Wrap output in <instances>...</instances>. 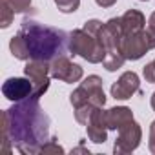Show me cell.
Returning <instances> with one entry per match:
<instances>
[{
  "label": "cell",
  "mask_w": 155,
  "mask_h": 155,
  "mask_svg": "<svg viewBox=\"0 0 155 155\" xmlns=\"http://www.w3.org/2000/svg\"><path fill=\"white\" fill-rule=\"evenodd\" d=\"M49 140V117L38 104V99L29 97L15 102L2 113V153L9 155L11 144L24 155L40 153V148Z\"/></svg>",
  "instance_id": "1"
},
{
  "label": "cell",
  "mask_w": 155,
  "mask_h": 155,
  "mask_svg": "<svg viewBox=\"0 0 155 155\" xmlns=\"http://www.w3.org/2000/svg\"><path fill=\"white\" fill-rule=\"evenodd\" d=\"M18 35L24 38L31 60L51 64L55 58L64 57L69 51V33L58 28L44 26L35 20H24Z\"/></svg>",
  "instance_id": "2"
},
{
  "label": "cell",
  "mask_w": 155,
  "mask_h": 155,
  "mask_svg": "<svg viewBox=\"0 0 155 155\" xmlns=\"http://www.w3.org/2000/svg\"><path fill=\"white\" fill-rule=\"evenodd\" d=\"M99 38L106 49V57L102 60V66L108 71H117L119 68H122L126 57L122 51V29H120V17L119 18H111L108 20L101 33Z\"/></svg>",
  "instance_id": "3"
},
{
  "label": "cell",
  "mask_w": 155,
  "mask_h": 155,
  "mask_svg": "<svg viewBox=\"0 0 155 155\" xmlns=\"http://www.w3.org/2000/svg\"><path fill=\"white\" fill-rule=\"evenodd\" d=\"M69 51L91 64H99L106 57V49L101 38L97 35L88 33L86 29H75L69 33Z\"/></svg>",
  "instance_id": "4"
},
{
  "label": "cell",
  "mask_w": 155,
  "mask_h": 155,
  "mask_svg": "<svg viewBox=\"0 0 155 155\" xmlns=\"http://www.w3.org/2000/svg\"><path fill=\"white\" fill-rule=\"evenodd\" d=\"M69 102L73 108H79L84 104H93V106H104L106 104V95L102 90V79L97 75H90L88 79L69 95Z\"/></svg>",
  "instance_id": "5"
},
{
  "label": "cell",
  "mask_w": 155,
  "mask_h": 155,
  "mask_svg": "<svg viewBox=\"0 0 155 155\" xmlns=\"http://www.w3.org/2000/svg\"><path fill=\"white\" fill-rule=\"evenodd\" d=\"M24 73H26L28 79L31 81V84H33L31 97L40 99L48 91V88H49V77H51V73H49V62L29 60L26 64V68H24Z\"/></svg>",
  "instance_id": "6"
},
{
  "label": "cell",
  "mask_w": 155,
  "mask_h": 155,
  "mask_svg": "<svg viewBox=\"0 0 155 155\" xmlns=\"http://www.w3.org/2000/svg\"><path fill=\"white\" fill-rule=\"evenodd\" d=\"M140 139H142V130L140 126L133 120L126 122L120 130H119V137L113 144V151L117 155H124V153H131L137 150V146L140 144Z\"/></svg>",
  "instance_id": "7"
},
{
  "label": "cell",
  "mask_w": 155,
  "mask_h": 155,
  "mask_svg": "<svg viewBox=\"0 0 155 155\" xmlns=\"http://www.w3.org/2000/svg\"><path fill=\"white\" fill-rule=\"evenodd\" d=\"M153 48H155V44H153V40L146 29L122 38V51H124L126 60H139L140 57H144Z\"/></svg>",
  "instance_id": "8"
},
{
  "label": "cell",
  "mask_w": 155,
  "mask_h": 155,
  "mask_svg": "<svg viewBox=\"0 0 155 155\" xmlns=\"http://www.w3.org/2000/svg\"><path fill=\"white\" fill-rule=\"evenodd\" d=\"M49 73L53 79H58L62 82L73 84V82H79L82 79V68L79 64H73L66 55L55 58L49 64Z\"/></svg>",
  "instance_id": "9"
},
{
  "label": "cell",
  "mask_w": 155,
  "mask_h": 155,
  "mask_svg": "<svg viewBox=\"0 0 155 155\" xmlns=\"http://www.w3.org/2000/svg\"><path fill=\"white\" fill-rule=\"evenodd\" d=\"M86 128H88V137H90L91 142H95V144L106 142L108 130H110L108 122H106V111L102 108H95L90 120H88V124H86Z\"/></svg>",
  "instance_id": "10"
},
{
  "label": "cell",
  "mask_w": 155,
  "mask_h": 155,
  "mask_svg": "<svg viewBox=\"0 0 155 155\" xmlns=\"http://www.w3.org/2000/svg\"><path fill=\"white\" fill-rule=\"evenodd\" d=\"M2 93H4L6 99L18 102V101H24V99L31 97V93H33V84H31V81L28 79V77H26V79L13 77V79H8V81L4 82Z\"/></svg>",
  "instance_id": "11"
},
{
  "label": "cell",
  "mask_w": 155,
  "mask_h": 155,
  "mask_svg": "<svg viewBox=\"0 0 155 155\" xmlns=\"http://www.w3.org/2000/svg\"><path fill=\"white\" fill-rule=\"evenodd\" d=\"M139 77L137 73L133 71H126L120 75V79L111 86V95L117 99V101H126V99H131L133 93L139 91Z\"/></svg>",
  "instance_id": "12"
},
{
  "label": "cell",
  "mask_w": 155,
  "mask_h": 155,
  "mask_svg": "<svg viewBox=\"0 0 155 155\" xmlns=\"http://www.w3.org/2000/svg\"><path fill=\"white\" fill-rule=\"evenodd\" d=\"M144 24H146V18L140 11L137 9H128L122 17H120V29H122V38L124 37H130V35H135V33H140L144 29Z\"/></svg>",
  "instance_id": "13"
},
{
  "label": "cell",
  "mask_w": 155,
  "mask_h": 155,
  "mask_svg": "<svg viewBox=\"0 0 155 155\" xmlns=\"http://www.w3.org/2000/svg\"><path fill=\"white\" fill-rule=\"evenodd\" d=\"M130 120H133V113L126 106H117V108H111V110L106 111V122H108L110 130H117L119 131Z\"/></svg>",
  "instance_id": "14"
},
{
  "label": "cell",
  "mask_w": 155,
  "mask_h": 155,
  "mask_svg": "<svg viewBox=\"0 0 155 155\" xmlns=\"http://www.w3.org/2000/svg\"><path fill=\"white\" fill-rule=\"evenodd\" d=\"M9 49H11V53H13L15 58H18V60H29L28 46H26V42H24V38H22L20 35H15V37L11 38Z\"/></svg>",
  "instance_id": "15"
},
{
  "label": "cell",
  "mask_w": 155,
  "mask_h": 155,
  "mask_svg": "<svg viewBox=\"0 0 155 155\" xmlns=\"http://www.w3.org/2000/svg\"><path fill=\"white\" fill-rule=\"evenodd\" d=\"M13 17H15V11L9 4V0H0V26L8 28L13 22Z\"/></svg>",
  "instance_id": "16"
},
{
  "label": "cell",
  "mask_w": 155,
  "mask_h": 155,
  "mask_svg": "<svg viewBox=\"0 0 155 155\" xmlns=\"http://www.w3.org/2000/svg\"><path fill=\"white\" fill-rule=\"evenodd\" d=\"M95 108H101V106L84 104V106H79V108H75V119H77V122H81V124H84V126H86Z\"/></svg>",
  "instance_id": "17"
},
{
  "label": "cell",
  "mask_w": 155,
  "mask_h": 155,
  "mask_svg": "<svg viewBox=\"0 0 155 155\" xmlns=\"http://www.w3.org/2000/svg\"><path fill=\"white\" fill-rule=\"evenodd\" d=\"M55 4L62 13H75L81 6V0H55Z\"/></svg>",
  "instance_id": "18"
},
{
  "label": "cell",
  "mask_w": 155,
  "mask_h": 155,
  "mask_svg": "<svg viewBox=\"0 0 155 155\" xmlns=\"http://www.w3.org/2000/svg\"><path fill=\"white\" fill-rule=\"evenodd\" d=\"M40 153H42V155H49V153H64V148L57 142L55 137H51V139L40 148Z\"/></svg>",
  "instance_id": "19"
},
{
  "label": "cell",
  "mask_w": 155,
  "mask_h": 155,
  "mask_svg": "<svg viewBox=\"0 0 155 155\" xmlns=\"http://www.w3.org/2000/svg\"><path fill=\"white\" fill-rule=\"evenodd\" d=\"M15 13H26L31 9V0H9Z\"/></svg>",
  "instance_id": "20"
},
{
  "label": "cell",
  "mask_w": 155,
  "mask_h": 155,
  "mask_svg": "<svg viewBox=\"0 0 155 155\" xmlns=\"http://www.w3.org/2000/svg\"><path fill=\"white\" fill-rule=\"evenodd\" d=\"M102 22L101 20H88L86 24H84V28L82 29H86L88 33H91V35H97L99 37V33H101V29H102Z\"/></svg>",
  "instance_id": "21"
},
{
  "label": "cell",
  "mask_w": 155,
  "mask_h": 155,
  "mask_svg": "<svg viewBox=\"0 0 155 155\" xmlns=\"http://www.w3.org/2000/svg\"><path fill=\"white\" fill-rule=\"evenodd\" d=\"M144 79H146V82L155 84V60H151L150 64L144 66Z\"/></svg>",
  "instance_id": "22"
},
{
  "label": "cell",
  "mask_w": 155,
  "mask_h": 155,
  "mask_svg": "<svg viewBox=\"0 0 155 155\" xmlns=\"http://www.w3.org/2000/svg\"><path fill=\"white\" fill-rule=\"evenodd\" d=\"M146 31L150 33V37H151V40H153V44H155V11L151 13L150 20H148V29H146Z\"/></svg>",
  "instance_id": "23"
},
{
  "label": "cell",
  "mask_w": 155,
  "mask_h": 155,
  "mask_svg": "<svg viewBox=\"0 0 155 155\" xmlns=\"http://www.w3.org/2000/svg\"><path fill=\"white\" fill-rule=\"evenodd\" d=\"M148 146H150V151L155 153V120L150 126V142H148Z\"/></svg>",
  "instance_id": "24"
},
{
  "label": "cell",
  "mask_w": 155,
  "mask_h": 155,
  "mask_svg": "<svg viewBox=\"0 0 155 155\" xmlns=\"http://www.w3.org/2000/svg\"><path fill=\"white\" fill-rule=\"evenodd\" d=\"M95 2H97L101 8H111V6L117 2V0H95Z\"/></svg>",
  "instance_id": "25"
},
{
  "label": "cell",
  "mask_w": 155,
  "mask_h": 155,
  "mask_svg": "<svg viewBox=\"0 0 155 155\" xmlns=\"http://www.w3.org/2000/svg\"><path fill=\"white\" fill-rule=\"evenodd\" d=\"M73 153H90V150H84V148L81 146V148H75V150H73Z\"/></svg>",
  "instance_id": "26"
},
{
  "label": "cell",
  "mask_w": 155,
  "mask_h": 155,
  "mask_svg": "<svg viewBox=\"0 0 155 155\" xmlns=\"http://www.w3.org/2000/svg\"><path fill=\"white\" fill-rule=\"evenodd\" d=\"M151 108H153V111H155V93L151 95Z\"/></svg>",
  "instance_id": "27"
},
{
  "label": "cell",
  "mask_w": 155,
  "mask_h": 155,
  "mask_svg": "<svg viewBox=\"0 0 155 155\" xmlns=\"http://www.w3.org/2000/svg\"><path fill=\"white\" fill-rule=\"evenodd\" d=\"M144 2H146V0H144Z\"/></svg>",
  "instance_id": "28"
}]
</instances>
